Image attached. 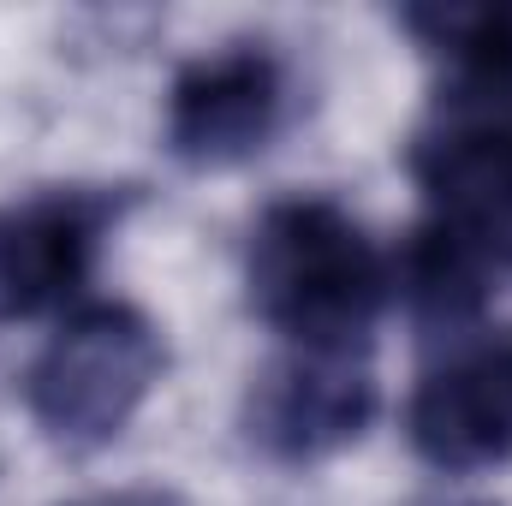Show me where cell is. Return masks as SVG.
<instances>
[{
    "instance_id": "1",
    "label": "cell",
    "mask_w": 512,
    "mask_h": 506,
    "mask_svg": "<svg viewBox=\"0 0 512 506\" xmlns=\"http://www.w3.org/2000/svg\"><path fill=\"white\" fill-rule=\"evenodd\" d=\"M251 304L292 346L346 352L364 346L393 292V262L328 197H286L251 233Z\"/></svg>"
},
{
    "instance_id": "2",
    "label": "cell",
    "mask_w": 512,
    "mask_h": 506,
    "mask_svg": "<svg viewBox=\"0 0 512 506\" xmlns=\"http://www.w3.org/2000/svg\"><path fill=\"white\" fill-rule=\"evenodd\" d=\"M161 334L131 304H84L24 370V405L54 447H108L161 381Z\"/></svg>"
},
{
    "instance_id": "3",
    "label": "cell",
    "mask_w": 512,
    "mask_h": 506,
    "mask_svg": "<svg viewBox=\"0 0 512 506\" xmlns=\"http://www.w3.org/2000/svg\"><path fill=\"white\" fill-rule=\"evenodd\" d=\"M405 161L429 203L423 221L483 268H512V90L447 84Z\"/></svg>"
},
{
    "instance_id": "4",
    "label": "cell",
    "mask_w": 512,
    "mask_h": 506,
    "mask_svg": "<svg viewBox=\"0 0 512 506\" xmlns=\"http://www.w3.org/2000/svg\"><path fill=\"white\" fill-rule=\"evenodd\" d=\"M126 197L96 185H54L30 191L0 209V322H30L60 310L96 268L108 227L120 221Z\"/></svg>"
},
{
    "instance_id": "5",
    "label": "cell",
    "mask_w": 512,
    "mask_h": 506,
    "mask_svg": "<svg viewBox=\"0 0 512 506\" xmlns=\"http://www.w3.org/2000/svg\"><path fill=\"white\" fill-rule=\"evenodd\" d=\"M286 72L262 42H227L179 66L167 90V143L185 167H239L280 131Z\"/></svg>"
},
{
    "instance_id": "6",
    "label": "cell",
    "mask_w": 512,
    "mask_h": 506,
    "mask_svg": "<svg viewBox=\"0 0 512 506\" xmlns=\"http://www.w3.org/2000/svg\"><path fill=\"white\" fill-rule=\"evenodd\" d=\"M245 423H251V441L280 465L328 459L376 423V376L358 346L346 352L292 346L251 387Z\"/></svg>"
},
{
    "instance_id": "7",
    "label": "cell",
    "mask_w": 512,
    "mask_h": 506,
    "mask_svg": "<svg viewBox=\"0 0 512 506\" xmlns=\"http://www.w3.org/2000/svg\"><path fill=\"white\" fill-rule=\"evenodd\" d=\"M405 435L435 471H489L512 459V346H471L429 370L405 405Z\"/></svg>"
},
{
    "instance_id": "8",
    "label": "cell",
    "mask_w": 512,
    "mask_h": 506,
    "mask_svg": "<svg viewBox=\"0 0 512 506\" xmlns=\"http://www.w3.org/2000/svg\"><path fill=\"white\" fill-rule=\"evenodd\" d=\"M399 24L447 66V84H495V90H512V0L405 6Z\"/></svg>"
},
{
    "instance_id": "9",
    "label": "cell",
    "mask_w": 512,
    "mask_h": 506,
    "mask_svg": "<svg viewBox=\"0 0 512 506\" xmlns=\"http://www.w3.org/2000/svg\"><path fill=\"white\" fill-rule=\"evenodd\" d=\"M489 274L495 268H483L459 239H447L429 221L411 233V245L393 262V286L405 292L411 316L417 322H441V328H459V322H471L489 304Z\"/></svg>"
}]
</instances>
